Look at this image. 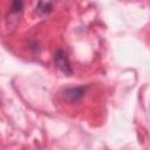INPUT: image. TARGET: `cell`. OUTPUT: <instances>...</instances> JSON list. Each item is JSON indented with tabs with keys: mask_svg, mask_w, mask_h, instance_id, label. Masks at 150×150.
Listing matches in <instances>:
<instances>
[{
	"mask_svg": "<svg viewBox=\"0 0 150 150\" xmlns=\"http://www.w3.org/2000/svg\"><path fill=\"white\" fill-rule=\"evenodd\" d=\"M22 6H23L22 1H13L12 5H11V13H14L15 14V13L21 12Z\"/></svg>",
	"mask_w": 150,
	"mask_h": 150,
	"instance_id": "277c9868",
	"label": "cell"
},
{
	"mask_svg": "<svg viewBox=\"0 0 150 150\" xmlns=\"http://www.w3.org/2000/svg\"><path fill=\"white\" fill-rule=\"evenodd\" d=\"M54 62H55V64L57 66V68H59L61 71H63L66 75H71L73 69H71V66H70L68 55L66 54L64 50L59 49V50L55 53V55H54Z\"/></svg>",
	"mask_w": 150,
	"mask_h": 150,
	"instance_id": "6da1fadb",
	"label": "cell"
},
{
	"mask_svg": "<svg viewBox=\"0 0 150 150\" xmlns=\"http://www.w3.org/2000/svg\"><path fill=\"white\" fill-rule=\"evenodd\" d=\"M53 9V2H46V1H40L36 6V12L39 14H47Z\"/></svg>",
	"mask_w": 150,
	"mask_h": 150,
	"instance_id": "3957f363",
	"label": "cell"
},
{
	"mask_svg": "<svg viewBox=\"0 0 150 150\" xmlns=\"http://www.w3.org/2000/svg\"><path fill=\"white\" fill-rule=\"evenodd\" d=\"M86 91L84 87H75V88H68L63 93V98L69 102H76L79 101Z\"/></svg>",
	"mask_w": 150,
	"mask_h": 150,
	"instance_id": "7a4b0ae2",
	"label": "cell"
}]
</instances>
